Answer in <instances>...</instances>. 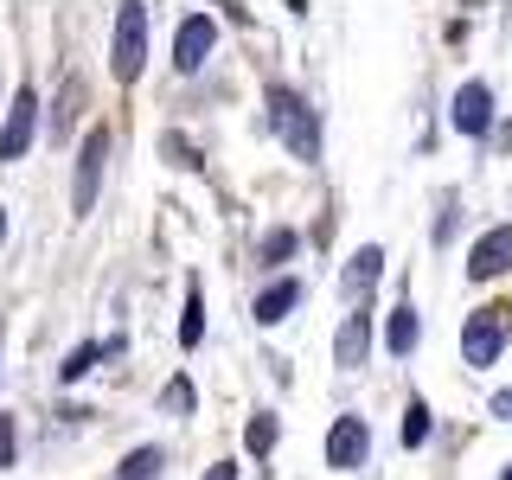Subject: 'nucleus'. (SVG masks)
I'll return each instance as SVG.
<instances>
[{"label": "nucleus", "instance_id": "412c9836", "mask_svg": "<svg viewBox=\"0 0 512 480\" xmlns=\"http://www.w3.org/2000/svg\"><path fill=\"white\" fill-rule=\"evenodd\" d=\"M13 461V416H0V468Z\"/></svg>", "mask_w": 512, "mask_h": 480}, {"label": "nucleus", "instance_id": "aec40b11", "mask_svg": "<svg viewBox=\"0 0 512 480\" xmlns=\"http://www.w3.org/2000/svg\"><path fill=\"white\" fill-rule=\"evenodd\" d=\"M160 404H167L173 416H186V410H192V384H186V378H173V384H167V397H160Z\"/></svg>", "mask_w": 512, "mask_h": 480}, {"label": "nucleus", "instance_id": "7ed1b4c3", "mask_svg": "<svg viewBox=\"0 0 512 480\" xmlns=\"http://www.w3.org/2000/svg\"><path fill=\"white\" fill-rule=\"evenodd\" d=\"M506 327H512V308H480V314H468V327H461V352H468V365H493V359H500Z\"/></svg>", "mask_w": 512, "mask_h": 480}, {"label": "nucleus", "instance_id": "bb28decb", "mask_svg": "<svg viewBox=\"0 0 512 480\" xmlns=\"http://www.w3.org/2000/svg\"><path fill=\"white\" fill-rule=\"evenodd\" d=\"M506 480H512V468H506Z\"/></svg>", "mask_w": 512, "mask_h": 480}, {"label": "nucleus", "instance_id": "5701e85b", "mask_svg": "<svg viewBox=\"0 0 512 480\" xmlns=\"http://www.w3.org/2000/svg\"><path fill=\"white\" fill-rule=\"evenodd\" d=\"M205 480H237V461H212V474Z\"/></svg>", "mask_w": 512, "mask_h": 480}, {"label": "nucleus", "instance_id": "393cba45", "mask_svg": "<svg viewBox=\"0 0 512 480\" xmlns=\"http://www.w3.org/2000/svg\"><path fill=\"white\" fill-rule=\"evenodd\" d=\"M500 141H506V148H512V122H506V128H500Z\"/></svg>", "mask_w": 512, "mask_h": 480}, {"label": "nucleus", "instance_id": "423d86ee", "mask_svg": "<svg viewBox=\"0 0 512 480\" xmlns=\"http://www.w3.org/2000/svg\"><path fill=\"white\" fill-rule=\"evenodd\" d=\"M365 448H372V429H365V416H333V429H327V468L352 474V468L365 461Z\"/></svg>", "mask_w": 512, "mask_h": 480}, {"label": "nucleus", "instance_id": "2eb2a0df", "mask_svg": "<svg viewBox=\"0 0 512 480\" xmlns=\"http://www.w3.org/2000/svg\"><path fill=\"white\" fill-rule=\"evenodd\" d=\"M244 448H250V455H269V448H276V416H269V410H256L244 423Z\"/></svg>", "mask_w": 512, "mask_h": 480}, {"label": "nucleus", "instance_id": "f257e3e1", "mask_svg": "<svg viewBox=\"0 0 512 480\" xmlns=\"http://www.w3.org/2000/svg\"><path fill=\"white\" fill-rule=\"evenodd\" d=\"M269 128L282 135V148L295 160H320V122L288 84H269Z\"/></svg>", "mask_w": 512, "mask_h": 480}, {"label": "nucleus", "instance_id": "dca6fc26", "mask_svg": "<svg viewBox=\"0 0 512 480\" xmlns=\"http://www.w3.org/2000/svg\"><path fill=\"white\" fill-rule=\"evenodd\" d=\"M199 333H205V295L192 288V295H186V314H180V346L192 352V346H199Z\"/></svg>", "mask_w": 512, "mask_h": 480}, {"label": "nucleus", "instance_id": "1a4fd4ad", "mask_svg": "<svg viewBox=\"0 0 512 480\" xmlns=\"http://www.w3.org/2000/svg\"><path fill=\"white\" fill-rule=\"evenodd\" d=\"M212 45H218V26L205 20V13H192V20H180V39H173V64H180V71H199V64L212 58Z\"/></svg>", "mask_w": 512, "mask_h": 480}, {"label": "nucleus", "instance_id": "0eeeda50", "mask_svg": "<svg viewBox=\"0 0 512 480\" xmlns=\"http://www.w3.org/2000/svg\"><path fill=\"white\" fill-rule=\"evenodd\" d=\"M506 269H512V224H493V231L468 250V276L493 282V276H506Z\"/></svg>", "mask_w": 512, "mask_h": 480}, {"label": "nucleus", "instance_id": "6ab92c4d", "mask_svg": "<svg viewBox=\"0 0 512 480\" xmlns=\"http://www.w3.org/2000/svg\"><path fill=\"white\" fill-rule=\"evenodd\" d=\"M288 250H295V231H269L263 237V263H282Z\"/></svg>", "mask_w": 512, "mask_h": 480}, {"label": "nucleus", "instance_id": "f8f14e48", "mask_svg": "<svg viewBox=\"0 0 512 480\" xmlns=\"http://www.w3.org/2000/svg\"><path fill=\"white\" fill-rule=\"evenodd\" d=\"M416 340H423V320H416V308L404 301V308H391V327H384V346L397 352V359H410Z\"/></svg>", "mask_w": 512, "mask_h": 480}, {"label": "nucleus", "instance_id": "20e7f679", "mask_svg": "<svg viewBox=\"0 0 512 480\" xmlns=\"http://www.w3.org/2000/svg\"><path fill=\"white\" fill-rule=\"evenodd\" d=\"M32 128H39V90L20 84L7 103V128H0V160H20L32 148Z\"/></svg>", "mask_w": 512, "mask_h": 480}, {"label": "nucleus", "instance_id": "9d476101", "mask_svg": "<svg viewBox=\"0 0 512 480\" xmlns=\"http://www.w3.org/2000/svg\"><path fill=\"white\" fill-rule=\"evenodd\" d=\"M365 352H372V314H346L340 340H333V365H340V372H359Z\"/></svg>", "mask_w": 512, "mask_h": 480}, {"label": "nucleus", "instance_id": "f3484780", "mask_svg": "<svg viewBox=\"0 0 512 480\" xmlns=\"http://www.w3.org/2000/svg\"><path fill=\"white\" fill-rule=\"evenodd\" d=\"M429 442V404H416L410 397V410H404V448H423Z\"/></svg>", "mask_w": 512, "mask_h": 480}, {"label": "nucleus", "instance_id": "a878e982", "mask_svg": "<svg viewBox=\"0 0 512 480\" xmlns=\"http://www.w3.org/2000/svg\"><path fill=\"white\" fill-rule=\"evenodd\" d=\"M0 237H7V212H0Z\"/></svg>", "mask_w": 512, "mask_h": 480}, {"label": "nucleus", "instance_id": "ddd939ff", "mask_svg": "<svg viewBox=\"0 0 512 480\" xmlns=\"http://www.w3.org/2000/svg\"><path fill=\"white\" fill-rule=\"evenodd\" d=\"M295 301H301V282H276V288H263V295H256V327H276V320L288 314V308H295Z\"/></svg>", "mask_w": 512, "mask_h": 480}, {"label": "nucleus", "instance_id": "f03ea898", "mask_svg": "<svg viewBox=\"0 0 512 480\" xmlns=\"http://www.w3.org/2000/svg\"><path fill=\"white\" fill-rule=\"evenodd\" d=\"M141 64H148V7L128 0V7L116 13V58H109V71H116L122 84H135Z\"/></svg>", "mask_w": 512, "mask_h": 480}, {"label": "nucleus", "instance_id": "b1692460", "mask_svg": "<svg viewBox=\"0 0 512 480\" xmlns=\"http://www.w3.org/2000/svg\"><path fill=\"white\" fill-rule=\"evenodd\" d=\"M493 416H506V423H512V391H500V397H493Z\"/></svg>", "mask_w": 512, "mask_h": 480}, {"label": "nucleus", "instance_id": "4468645a", "mask_svg": "<svg viewBox=\"0 0 512 480\" xmlns=\"http://www.w3.org/2000/svg\"><path fill=\"white\" fill-rule=\"evenodd\" d=\"M103 352H122V340H109V346H77V352H71V359H64V365H58V378H64V384H77V378H84V372H90V365H96V359H103Z\"/></svg>", "mask_w": 512, "mask_h": 480}, {"label": "nucleus", "instance_id": "4be33fe9", "mask_svg": "<svg viewBox=\"0 0 512 480\" xmlns=\"http://www.w3.org/2000/svg\"><path fill=\"white\" fill-rule=\"evenodd\" d=\"M167 154H173V160H180V167H199V160H192V148H186V141H180V135H167Z\"/></svg>", "mask_w": 512, "mask_h": 480}, {"label": "nucleus", "instance_id": "9b49d317", "mask_svg": "<svg viewBox=\"0 0 512 480\" xmlns=\"http://www.w3.org/2000/svg\"><path fill=\"white\" fill-rule=\"evenodd\" d=\"M378 269H384V250H378V244H365V250H359V256H352V263H346V276H340V288H346V295H372Z\"/></svg>", "mask_w": 512, "mask_h": 480}, {"label": "nucleus", "instance_id": "6e6552de", "mask_svg": "<svg viewBox=\"0 0 512 480\" xmlns=\"http://www.w3.org/2000/svg\"><path fill=\"white\" fill-rule=\"evenodd\" d=\"M448 122H455L461 135H493V90H487V84H461V90H455V109H448Z\"/></svg>", "mask_w": 512, "mask_h": 480}, {"label": "nucleus", "instance_id": "a211bd4d", "mask_svg": "<svg viewBox=\"0 0 512 480\" xmlns=\"http://www.w3.org/2000/svg\"><path fill=\"white\" fill-rule=\"evenodd\" d=\"M154 468H160V455H154V448H135V455L122 461V480H154Z\"/></svg>", "mask_w": 512, "mask_h": 480}, {"label": "nucleus", "instance_id": "39448f33", "mask_svg": "<svg viewBox=\"0 0 512 480\" xmlns=\"http://www.w3.org/2000/svg\"><path fill=\"white\" fill-rule=\"evenodd\" d=\"M103 160H109V128H90V135H84V148H77V192H71V205H77V212H96Z\"/></svg>", "mask_w": 512, "mask_h": 480}]
</instances>
